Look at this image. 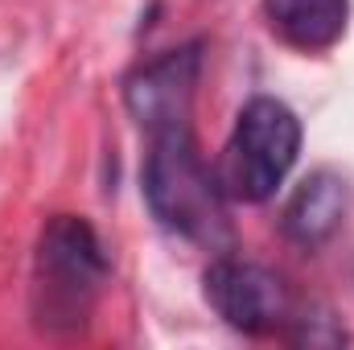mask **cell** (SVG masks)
<instances>
[{"label": "cell", "instance_id": "cell-3", "mask_svg": "<svg viewBox=\"0 0 354 350\" xmlns=\"http://www.w3.org/2000/svg\"><path fill=\"white\" fill-rule=\"evenodd\" d=\"M301 153V120L288 103L256 95L235 116V128L218 153L214 181L231 202H268Z\"/></svg>", "mask_w": 354, "mask_h": 350}, {"label": "cell", "instance_id": "cell-1", "mask_svg": "<svg viewBox=\"0 0 354 350\" xmlns=\"http://www.w3.org/2000/svg\"><path fill=\"white\" fill-rule=\"evenodd\" d=\"M149 157H145V202L161 227H169L198 243H227V214H223V190L206 169L198 140L189 124L149 132Z\"/></svg>", "mask_w": 354, "mask_h": 350}, {"label": "cell", "instance_id": "cell-7", "mask_svg": "<svg viewBox=\"0 0 354 350\" xmlns=\"http://www.w3.org/2000/svg\"><path fill=\"white\" fill-rule=\"evenodd\" d=\"M264 21L284 46L322 54L342 42L351 0H264Z\"/></svg>", "mask_w": 354, "mask_h": 350}, {"label": "cell", "instance_id": "cell-5", "mask_svg": "<svg viewBox=\"0 0 354 350\" xmlns=\"http://www.w3.org/2000/svg\"><path fill=\"white\" fill-rule=\"evenodd\" d=\"M198 79H202V42H185L136 66L124 79V103L145 132L189 124Z\"/></svg>", "mask_w": 354, "mask_h": 350}, {"label": "cell", "instance_id": "cell-6", "mask_svg": "<svg viewBox=\"0 0 354 350\" xmlns=\"http://www.w3.org/2000/svg\"><path fill=\"white\" fill-rule=\"evenodd\" d=\"M351 190L334 169L309 174L288 198L284 206V235L301 248H322L346 219Z\"/></svg>", "mask_w": 354, "mask_h": 350}, {"label": "cell", "instance_id": "cell-4", "mask_svg": "<svg viewBox=\"0 0 354 350\" xmlns=\"http://www.w3.org/2000/svg\"><path fill=\"white\" fill-rule=\"evenodd\" d=\"M202 293H206L210 309L243 334H276L292 322L288 284L264 264L218 256V260H210L206 276H202Z\"/></svg>", "mask_w": 354, "mask_h": 350}, {"label": "cell", "instance_id": "cell-2", "mask_svg": "<svg viewBox=\"0 0 354 350\" xmlns=\"http://www.w3.org/2000/svg\"><path fill=\"white\" fill-rule=\"evenodd\" d=\"M107 280V252L83 214H54L33 260V322L46 334L83 330Z\"/></svg>", "mask_w": 354, "mask_h": 350}]
</instances>
